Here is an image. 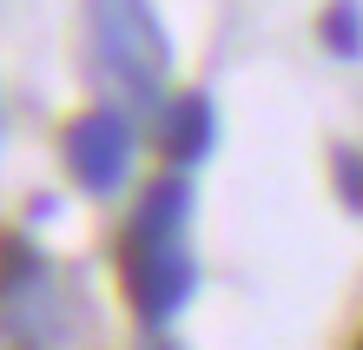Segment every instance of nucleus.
Wrapping results in <instances>:
<instances>
[{"label": "nucleus", "mask_w": 363, "mask_h": 350, "mask_svg": "<svg viewBox=\"0 0 363 350\" xmlns=\"http://www.w3.org/2000/svg\"><path fill=\"white\" fill-rule=\"evenodd\" d=\"M191 192L185 172H165V179L139 199L133 225L119 238V278H125V297L145 324H165L185 311L191 284H199V258H191Z\"/></svg>", "instance_id": "obj_1"}, {"label": "nucleus", "mask_w": 363, "mask_h": 350, "mask_svg": "<svg viewBox=\"0 0 363 350\" xmlns=\"http://www.w3.org/2000/svg\"><path fill=\"white\" fill-rule=\"evenodd\" d=\"M86 33H93L99 73L119 86V99L152 113L159 86L172 73V47H165V27H159L152 0H86Z\"/></svg>", "instance_id": "obj_2"}, {"label": "nucleus", "mask_w": 363, "mask_h": 350, "mask_svg": "<svg viewBox=\"0 0 363 350\" xmlns=\"http://www.w3.org/2000/svg\"><path fill=\"white\" fill-rule=\"evenodd\" d=\"M67 165L86 192H119L133 172V126L119 113H86L67 126Z\"/></svg>", "instance_id": "obj_3"}, {"label": "nucleus", "mask_w": 363, "mask_h": 350, "mask_svg": "<svg viewBox=\"0 0 363 350\" xmlns=\"http://www.w3.org/2000/svg\"><path fill=\"white\" fill-rule=\"evenodd\" d=\"M211 139H218V113H211L205 93H179V99L159 106V146L179 159V172L199 165L205 152H211Z\"/></svg>", "instance_id": "obj_4"}, {"label": "nucleus", "mask_w": 363, "mask_h": 350, "mask_svg": "<svg viewBox=\"0 0 363 350\" xmlns=\"http://www.w3.org/2000/svg\"><path fill=\"white\" fill-rule=\"evenodd\" d=\"M324 40H330V53H344V60L363 53V7H357V0H330V13H324Z\"/></svg>", "instance_id": "obj_5"}, {"label": "nucleus", "mask_w": 363, "mask_h": 350, "mask_svg": "<svg viewBox=\"0 0 363 350\" xmlns=\"http://www.w3.org/2000/svg\"><path fill=\"white\" fill-rule=\"evenodd\" d=\"M337 172H344V199H350V205H363V165L350 159V152H337Z\"/></svg>", "instance_id": "obj_6"}, {"label": "nucleus", "mask_w": 363, "mask_h": 350, "mask_svg": "<svg viewBox=\"0 0 363 350\" xmlns=\"http://www.w3.org/2000/svg\"><path fill=\"white\" fill-rule=\"evenodd\" d=\"M357 350H363V344H357Z\"/></svg>", "instance_id": "obj_7"}]
</instances>
